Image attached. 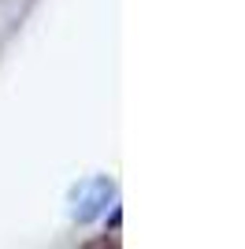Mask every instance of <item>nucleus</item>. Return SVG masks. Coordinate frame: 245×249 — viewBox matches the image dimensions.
I'll return each mask as SVG.
<instances>
[{
	"instance_id": "1",
	"label": "nucleus",
	"mask_w": 245,
	"mask_h": 249,
	"mask_svg": "<svg viewBox=\"0 0 245 249\" xmlns=\"http://www.w3.org/2000/svg\"><path fill=\"white\" fill-rule=\"evenodd\" d=\"M112 201H115V182L108 175H89V178H82L78 186L71 190L67 205H71V219L89 223V219L104 216Z\"/></svg>"
}]
</instances>
